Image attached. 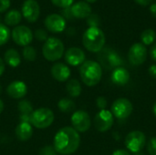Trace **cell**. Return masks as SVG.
<instances>
[{
  "label": "cell",
  "mask_w": 156,
  "mask_h": 155,
  "mask_svg": "<svg viewBox=\"0 0 156 155\" xmlns=\"http://www.w3.org/2000/svg\"><path fill=\"white\" fill-rule=\"evenodd\" d=\"M80 144V134L72 127L60 129L54 137V149L59 154H72L79 149Z\"/></svg>",
  "instance_id": "obj_1"
},
{
  "label": "cell",
  "mask_w": 156,
  "mask_h": 155,
  "mask_svg": "<svg viewBox=\"0 0 156 155\" xmlns=\"http://www.w3.org/2000/svg\"><path fill=\"white\" fill-rule=\"evenodd\" d=\"M80 74L83 83L89 87L97 85L102 77V69L101 64L93 60L84 61L80 68Z\"/></svg>",
  "instance_id": "obj_2"
},
{
  "label": "cell",
  "mask_w": 156,
  "mask_h": 155,
  "mask_svg": "<svg viewBox=\"0 0 156 155\" xmlns=\"http://www.w3.org/2000/svg\"><path fill=\"white\" fill-rule=\"evenodd\" d=\"M105 41V35L100 27H89L82 37V43L85 48L94 53L100 52L104 48Z\"/></svg>",
  "instance_id": "obj_3"
},
{
  "label": "cell",
  "mask_w": 156,
  "mask_h": 155,
  "mask_svg": "<svg viewBox=\"0 0 156 155\" xmlns=\"http://www.w3.org/2000/svg\"><path fill=\"white\" fill-rule=\"evenodd\" d=\"M42 53L47 60L56 61L63 56L64 45L62 41L57 37H48L43 46Z\"/></svg>",
  "instance_id": "obj_4"
},
{
  "label": "cell",
  "mask_w": 156,
  "mask_h": 155,
  "mask_svg": "<svg viewBox=\"0 0 156 155\" xmlns=\"http://www.w3.org/2000/svg\"><path fill=\"white\" fill-rule=\"evenodd\" d=\"M54 121V113L50 109L39 108L31 114L30 123L37 129H45L49 127Z\"/></svg>",
  "instance_id": "obj_5"
},
{
  "label": "cell",
  "mask_w": 156,
  "mask_h": 155,
  "mask_svg": "<svg viewBox=\"0 0 156 155\" xmlns=\"http://www.w3.org/2000/svg\"><path fill=\"white\" fill-rule=\"evenodd\" d=\"M99 53V60L105 69H114L116 68L122 67L123 64V60L120 55L110 48H102Z\"/></svg>",
  "instance_id": "obj_6"
},
{
  "label": "cell",
  "mask_w": 156,
  "mask_h": 155,
  "mask_svg": "<svg viewBox=\"0 0 156 155\" xmlns=\"http://www.w3.org/2000/svg\"><path fill=\"white\" fill-rule=\"evenodd\" d=\"M133 110V106L128 99L120 98L112 103L111 111L115 118L123 120L128 118L132 114Z\"/></svg>",
  "instance_id": "obj_7"
},
{
  "label": "cell",
  "mask_w": 156,
  "mask_h": 155,
  "mask_svg": "<svg viewBox=\"0 0 156 155\" xmlns=\"http://www.w3.org/2000/svg\"><path fill=\"white\" fill-rule=\"evenodd\" d=\"M125 146L132 153H139L146 143V136L140 131H133L128 133L125 138Z\"/></svg>",
  "instance_id": "obj_8"
},
{
  "label": "cell",
  "mask_w": 156,
  "mask_h": 155,
  "mask_svg": "<svg viewBox=\"0 0 156 155\" xmlns=\"http://www.w3.org/2000/svg\"><path fill=\"white\" fill-rule=\"evenodd\" d=\"M128 58L132 65L141 66L147 58V48L142 43H134L129 49Z\"/></svg>",
  "instance_id": "obj_9"
},
{
  "label": "cell",
  "mask_w": 156,
  "mask_h": 155,
  "mask_svg": "<svg viewBox=\"0 0 156 155\" xmlns=\"http://www.w3.org/2000/svg\"><path fill=\"white\" fill-rule=\"evenodd\" d=\"M114 122L113 115L111 111L101 110L100 111L94 118V126L100 132H105L109 131Z\"/></svg>",
  "instance_id": "obj_10"
},
{
  "label": "cell",
  "mask_w": 156,
  "mask_h": 155,
  "mask_svg": "<svg viewBox=\"0 0 156 155\" xmlns=\"http://www.w3.org/2000/svg\"><path fill=\"white\" fill-rule=\"evenodd\" d=\"M14 42L18 46L27 47L28 46L33 39V33L26 26H16L11 33Z\"/></svg>",
  "instance_id": "obj_11"
},
{
  "label": "cell",
  "mask_w": 156,
  "mask_h": 155,
  "mask_svg": "<svg viewBox=\"0 0 156 155\" xmlns=\"http://www.w3.org/2000/svg\"><path fill=\"white\" fill-rule=\"evenodd\" d=\"M71 124L78 132H85L91 125L90 115L84 111H76L71 116Z\"/></svg>",
  "instance_id": "obj_12"
},
{
  "label": "cell",
  "mask_w": 156,
  "mask_h": 155,
  "mask_svg": "<svg viewBox=\"0 0 156 155\" xmlns=\"http://www.w3.org/2000/svg\"><path fill=\"white\" fill-rule=\"evenodd\" d=\"M40 14V7L35 0H26L22 5V15L28 22H36Z\"/></svg>",
  "instance_id": "obj_13"
},
{
  "label": "cell",
  "mask_w": 156,
  "mask_h": 155,
  "mask_svg": "<svg viewBox=\"0 0 156 155\" xmlns=\"http://www.w3.org/2000/svg\"><path fill=\"white\" fill-rule=\"evenodd\" d=\"M45 26L48 30L53 33L62 32L66 27L65 18L58 14L48 15L45 19Z\"/></svg>",
  "instance_id": "obj_14"
},
{
  "label": "cell",
  "mask_w": 156,
  "mask_h": 155,
  "mask_svg": "<svg viewBox=\"0 0 156 155\" xmlns=\"http://www.w3.org/2000/svg\"><path fill=\"white\" fill-rule=\"evenodd\" d=\"M65 59L71 66H79L85 61V53L80 48H70L66 51Z\"/></svg>",
  "instance_id": "obj_15"
},
{
  "label": "cell",
  "mask_w": 156,
  "mask_h": 155,
  "mask_svg": "<svg viewBox=\"0 0 156 155\" xmlns=\"http://www.w3.org/2000/svg\"><path fill=\"white\" fill-rule=\"evenodd\" d=\"M6 92L8 96L12 99H21L27 94V88L23 81L15 80L8 85Z\"/></svg>",
  "instance_id": "obj_16"
},
{
  "label": "cell",
  "mask_w": 156,
  "mask_h": 155,
  "mask_svg": "<svg viewBox=\"0 0 156 155\" xmlns=\"http://www.w3.org/2000/svg\"><path fill=\"white\" fill-rule=\"evenodd\" d=\"M51 74L56 80L59 82H64L69 78L70 69L67 65L63 63H56L51 68Z\"/></svg>",
  "instance_id": "obj_17"
},
{
  "label": "cell",
  "mask_w": 156,
  "mask_h": 155,
  "mask_svg": "<svg viewBox=\"0 0 156 155\" xmlns=\"http://www.w3.org/2000/svg\"><path fill=\"white\" fill-rule=\"evenodd\" d=\"M72 16L76 18H86L91 15V7L87 2H78L70 7Z\"/></svg>",
  "instance_id": "obj_18"
},
{
  "label": "cell",
  "mask_w": 156,
  "mask_h": 155,
  "mask_svg": "<svg viewBox=\"0 0 156 155\" xmlns=\"http://www.w3.org/2000/svg\"><path fill=\"white\" fill-rule=\"evenodd\" d=\"M129 79H130V73L125 68L119 67L113 69L112 74V80L114 84L123 86L129 82Z\"/></svg>",
  "instance_id": "obj_19"
},
{
  "label": "cell",
  "mask_w": 156,
  "mask_h": 155,
  "mask_svg": "<svg viewBox=\"0 0 156 155\" xmlns=\"http://www.w3.org/2000/svg\"><path fill=\"white\" fill-rule=\"evenodd\" d=\"M18 111L20 112V122H27L30 123L31 114L34 111L31 103L28 100H21L17 105Z\"/></svg>",
  "instance_id": "obj_20"
},
{
  "label": "cell",
  "mask_w": 156,
  "mask_h": 155,
  "mask_svg": "<svg viewBox=\"0 0 156 155\" xmlns=\"http://www.w3.org/2000/svg\"><path fill=\"white\" fill-rule=\"evenodd\" d=\"M33 134V129L30 123L20 122L16 128V135L19 141H28Z\"/></svg>",
  "instance_id": "obj_21"
},
{
  "label": "cell",
  "mask_w": 156,
  "mask_h": 155,
  "mask_svg": "<svg viewBox=\"0 0 156 155\" xmlns=\"http://www.w3.org/2000/svg\"><path fill=\"white\" fill-rule=\"evenodd\" d=\"M5 61L10 67L16 68L17 66L20 65L21 58H20L19 53L16 49L10 48V49H7L5 53Z\"/></svg>",
  "instance_id": "obj_22"
},
{
  "label": "cell",
  "mask_w": 156,
  "mask_h": 155,
  "mask_svg": "<svg viewBox=\"0 0 156 155\" xmlns=\"http://www.w3.org/2000/svg\"><path fill=\"white\" fill-rule=\"evenodd\" d=\"M66 89L69 95L73 98L79 97L81 93V85L78 79H70L68 81Z\"/></svg>",
  "instance_id": "obj_23"
},
{
  "label": "cell",
  "mask_w": 156,
  "mask_h": 155,
  "mask_svg": "<svg viewBox=\"0 0 156 155\" xmlns=\"http://www.w3.org/2000/svg\"><path fill=\"white\" fill-rule=\"evenodd\" d=\"M22 18V15L18 10L13 9L7 12V14L5 16V23L7 26H16L17 25Z\"/></svg>",
  "instance_id": "obj_24"
},
{
  "label": "cell",
  "mask_w": 156,
  "mask_h": 155,
  "mask_svg": "<svg viewBox=\"0 0 156 155\" xmlns=\"http://www.w3.org/2000/svg\"><path fill=\"white\" fill-rule=\"evenodd\" d=\"M156 39V33L155 31L152 28H147L144 30L141 34V40L142 44L144 46H149L152 45Z\"/></svg>",
  "instance_id": "obj_25"
},
{
  "label": "cell",
  "mask_w": 156,
  "mask_h": 155,
  "mask_svg": "<svg viewBox=\"0 0 156 155\" xmlns=\"http://www.w3.org/2000/svg\"><path fill=\"white\" fill-rule=\"evenodd\" d=\"M58 107L62 112H70L75 110L74 102L71 100L67 99V98L61 99L58 103Z\"/></svg>",
  "instance_id": "obj_26"
},
{
  "label": "cell",
  "mask_w": 156,
  "mask_h": 155,
  "mask_svg": "<svg viewBox=\"0 0 156 155\" xmlns=\"http://www.w3.org/2000/svg\"><path fill=\"white\" fill-rule=\"evenodd\" d=\"M23 57L27 61H34L37 58L36 49L31 46H27L23 49Z\"/></svg>",
  "instance_id": "obj_27"
},
{
  "label": "cell",
  "mask_w": 156,
  "mask_h": 155,
  "mask_svg": "<svg viewBox=\"0 0 156 155\" xmlns=\"http://www.w3.org/2000/svg\"><path fill=\"white\" fill-rule=\"evenodd\" d=\"M9 37H10V31L8 27L5 25L0 23V46L5 45L8 41Z\"/></svg>",
  "instance_id": "obj_28"
},
{
  "label": "cell",
  "mask_w": 156,
  "mask_h": 155,
  "mask_svg": "<svg viewBox=\"0 0 156 155\" xmlns=\"http://www.w3.org/2000/svg\"><path fill=\"white\" fill-rule=\"evenodd\" d=\"M74 0H51L53 5L62 8H68L73 4Z\"/></svg>",
  "instance_id": "obj_29"
},
{
  "label": "cell",
  "mask_w": 156,
  "mask_h": 155,
  "mask_svg": "<svg viewBox=\"0 0 156 155\" xmlns=\"http://www.w3.org/2000/svg\"><path fill=\"white\" fill-rule=\"evenodd\" d=\"M147 151L150 155H156V137H153L147 143Z\"/></svg>",
  "instance_id": "obj_30"
},
{
  "label": "cell",
  "mask_w": 156,
  "mask_h": 155,
  "mask_svg": "<svg viewBox=\"0 0 156 155\" xmlns=\"http://www.w3.org/2000/svg\"><path fill=\"white\" fill-rule=\"evenodd\" d=\"M88 24L90 25V26H95V27H98L99 24H100V17L97 16V15H90L89 17H88Z\"/></svg>",
  "instance_id": "obj_31"
},
{
  "label": "cell",
  "mask_w": 156,
  "mask_h": 155,
  "mask_svg": "<svg viewBox=\"0 0 156 155\" xmlns=\"http://www.w3.org/2000/svg\"><path fill=\"white\" fill-rule=\"evenodd\" d=\"M35 37L37 40L39 41H46L48 39V34L45 30L43 29H37L35 31Z\"/></svg>",
  "instance_id": "obj_32"
},
{
  "label": "cell",
  "mask_w": 156,
  "mask_h": 155,
  "mask_svg": "<svg viewBox=\"0 0 156 155\" xmlns=\"http://www.w3.org/2000/svg\"><path fill=\"white\" fill-rule=\"evenodd\" d=\"M57 152L55 151L54 147L51 146H46L42 148L39 152V155H57Z\"/></svg>",
  "instance_id": "obj_33"
},
{
  "label": "cell",
  "mask_w": 156,
  "mask_h": 155,
  "mask_svg": "<svg viewBox=\"0 0 156 155\" xmlns=\"http://www.w3.org/2000/svg\"><path fill=\"white\" fill-rule=\"evenodd\" d=\"M96 105H97V107L101 111V110H105V108L107 106V100L104 97L101 96V97L97 98V100H96Z\"/></svg>",
  "instance_id": "obj_34"
},
{
  "label": "cell",
  "mask_w": 156,
  "mask_h": 155,
  "mask_svg": "<svg viewBox=\"0 0 156 155\" xmlns=\"http://www.w3.org/2000/svg\"><path fill=\"white\" fill-rule=\"evenodd\" d=\"M10 6V0H0V13L6 11Z\"/></svg>",
  "instance_id": "obj_35"
},
{
  "label": "cell",
  "mask_w": 156,
  "mask_h": 155,
  "mask_svg": "<svg viewBox=\"0 0 156 155\" xmlns=\"http://www.w3.org/2000/svg\"><path fill=\"white\" fill-rule=\"evenodd\" d=\"M112 155H131V153H130V152H128V151H126V150H122V149H120V150L114 151Z\"/></svg>",
  "instance_id": "obj_36"
},
{
  "label": "cell",
  "mask_w": 156,
  "mask_h": 155,
  "mask_svg": "<svg viewBox=\"0 0 156 155\" xmlns=\"http://www.w3.org/2000/svg\"><path fill=\"white\" fill-rule=\"evenodd\" d=\"M148 71H149L150 76H152L153 78L156 79V65H152V66L149 68Z\"/></svg>",
  "instance_id": "obj_37"
},
{
  "label": "cell",
  "mask_w": 156,
  "mask_h": 155,
  "mask_svg": "<svg viewBox=\"0 0 156 155\" xmlns=\"http://www.w3.org/2000/svg\"><path fill=\"white\" fill-rule=\"evenodd\" d=\"M150 55H151V58H152L154 60H155L156 61V43L154 45H153V47L151 48Z\"/></svg>",
  "instance_id": "obj_38"
},
{
  "label": "cell",
  "mask_w": 156,
  "mask_h": 155,
  "mask_svg": "<svg viewBox=\"0 0 156 155\" xmlns=\"http://www.w3.org/2000/svg\"><path fill=\"white\" fill-rule=\"evenodd\" d=\"M136 3H138L139 5H144V6H145V5H150V3L153 1V0H134Z\"/></svg>",
  "instance_id": "obj_39"
},
{
  "label": "cell",
  "mask_w": 156,
  "mask_h": 155,
  "mask_svg": "<svg viewBox=\"0 0 156 155\" xmlns=\"http://www.w3.org/2000/svg\"><path fill=\"white\" fill-rule=\"evenodd\" d=\"M150 12L154 17H156V3H154L150 5Z\"/></svg>",
  "instance_id": "obj_40"
},
{
  "label": "cell",
  "mask_w": 156,
  "mask_h": 155,
  "mask_svg": "<svg viewBox=\"0 0 156 155\" xmlns=\"http://www.w3.org/2000/svg\"><path fill=\"white\" fill-rule=\"evenodd\" d=\"M4 71H5V63L3 59L0 58V76L4 73Z\"/></svg>",
  "instance_id": "obj_41"
},
{
  "label": "cell",
  "mask_w": 156,
  "mask_h": 155,
  "mask_svg": "<svg viewBox=\"0 0 156 155\" xmlns=\"http://www.w3.org/2000/svg\"><path fill=\"white\" fill-rule=\"evenodd\" d=\"M3 110H4V103H3V101L0 100V113L3 111Z\"/></svg>",
  "instance_id": "obj_42"
},
{
  "label": "cell",
  "mask_w": 156,
  "mask_h": 155,
  "mask_svg": "<svg viewBox=\"0 0 156 155\" xmlns=\"http://www.w3.org/2000/svg\"><path fill=\"white\" fill-rule=\"evenodd\" d=\"M153 111H154V115H155V117H156V102H155V104L154 105Z\"/></svg>",
  "instance_id": "obj_43"
},
{
  "label": "cell",
  "mask_w": 156,
  "mask_h": 155,
  "mask_svg": "<svg viewBox=\"0 0 156 155\" xmlns=\"http://www.w3.org/2000/svg\"><path fill=\"white\" fill-rule=\"evenodd\" d=\"M87 3H94L95 1H97V0H85Z\"/></svg>",
  "instance_id": "obj_44"
},
{
  "label": "cell",
  "mask_w": 156,
  "mask_h": 155,
  "mask_svg": "<svg viewBox=\"0 0 156 155\" xmlns=\"http://www.w3.org/2000/svg\"><path fill=\"white\" fill-rule=\"evenodd\" d=\"M1 91H2V87H1V85H0V93H1Z\"/></svg>",
  "instance_id": "obj_45"
}]
</instances>
